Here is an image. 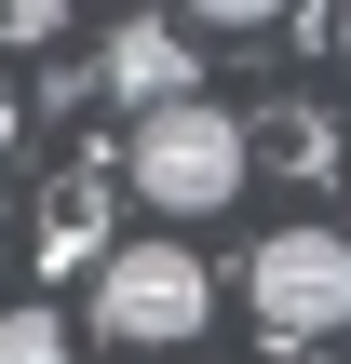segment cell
Wrapping results in <instances>:
<instances>
[{"mask_svg": "<svg viewBox=\"0 0 351 364\" xmlns=\"http://www.w3.org/2000/svg\"><path fill=\"white\" fill-rule=\"evenodd\" d=\"M243 176H257V149H243V122H230L216 95H189V108L135 122V149H122V189H135L149 216H216Z\"/></svg>", "mask_w": 351, "mask_h": 364, "instance_id": "1", "label": "cell"}, {"mask_svg": "<svg viewBox=\"0 0 351 364\" xmlns=\"http://www.w3.org/2000/svg\"><path fill=\"white\" fill-rule=\"evenodd\" d=\"M95 324H108L122 351H189V338L216 324V284H203L189 243H108V257H95Z\"/></svg>", "mask_w": 351, "mask_h": 364, "instance_id": "2", "label": "cell"}, {"mask_svg": "<svg viewBox=\"0 0 351 364\" xmlns=\"http://www.w3.org/2000/svg\"><path fill=\"white\" fill-rule=\"evenodd\" d=\"M243 311H257L271 351L338 338V324H351V230H271V243L243 257Z\"/></svg>", "mask_w": 351, "mask_h": 364, "instance_id": "3", "label": "cell"}, {"mask_svg": "<svg viewBox=\"0 0 351 364\" xmlns=\"http://www.w3.org/2000/svg\"><path fill=\"white\" fill-rule=\"evenodd\" d=\"M95 81H108V95H122L135 122H162V108H189V95H203V41H189V27H149V14H135V27H108Z\"/></svg>", "mask_w": 351, "mask_h": 364, "instance_id": "4", "label": "cell"}, {"mask_svg": "<svg viewBox=\"0 0 351 364\" xmlns=\"http://www.w3.org/2000/svg\"><path fill=\"white\" fill-rule=\"evenodd\" d=\"M108 257V189L81 176V189H54V216H41V270H95Z\"/></svg>", "mask_w": 351, "mask_h": 364, "instance_id": "5", "label": "cell"}, {"mask_svg": "<svg viewBox=\"0 0 351 364\" xmlns=\"http://www.w3.org/2000/svg\"><path fill=\"white\" fill-rule=\"evenodd\" d=\"M0 364H68V311H54V297L0 311Z\"/></svg>", "mask_w": 351, "mask_h": 364, "instance_id": "6", "label": "cell"}, {"mask_svg": "<svg viewBox=\"0 0 351 364\" xmlns=\"http://www.w3.org/2000/svg\"><path fill=\"white\" fill-rule=\"evenodd\" d=\"M243 149H257V162H298V176H311V162H325V122H311V108H298V122H257V135H243Z\"/></svg>", "mask_w": 351, "mask_h": 364, "instance_id": "7", "label": "cell"}, {"mask_svg": "<svg viewBox=\"0 0 351 364\" xmlns=\"http://www.w3.org/2000/svg\"><path fill=\"white\" fill-rule=\"evenodd\" d=\"M27 41H54V0H0V54H27Z\"/></svg>", "mask_w": 351, "mask_h": 364, "instance_id": "8", "label": "cell"}, {"mask_svg": "<svg viewBox=\"0 0 351 364\" xmlns=\"http://www.w3.org/2000/svg\"><path fill=\"white\" fill-rule=\"evenodd\" d=\"M14 135H27V108H14V81H0V162H14Z\"/></svg>", "mask_w": 351, "mask_h": 364, "instance_id": "9", "label": "cell"}, {"mask_svg": "<svg viewBox=\"0 0 351 364\" xmlns=\"http://www.w3.org/2000/svg\"><path fill=\"white\" fill-rule=\"evenodd\" d=\"M325 41H338V54H351V14H338V27H325Z\"/></svg>", "mask_w": 351, "mask_h": 364, "instance_id": "10", "label": "cell"}]
</instances>
